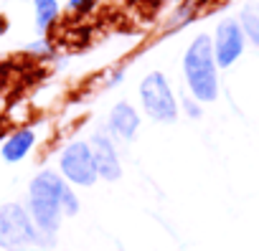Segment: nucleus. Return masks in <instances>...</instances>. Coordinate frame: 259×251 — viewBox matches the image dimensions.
Segmentation results:
<instances>
[{
  "label": "nucleus",
  "instance_id": "f257e3e1",
  "mask_svg": "<svg viewBox=\"0 0 259 251\" xmlns=\"http://www.w3.org/2000/svg\"><path fill=\"white\" fill-rule=\"evenodd\" d=\"M26 208H28L36 228L44 236L56 238V233L61 228V218L79 213V198L71 190V183L64 180L61 173L41 170L28 185Z\"/></svg>",
  "mask_w": 259,
  "mask_h": 251
},
{
  "label": "nucleus",
  "instance_id": "f03ea898",
  "mask_svg": "<svg viewBox=\"0 0 259 251\" xmlns=\"http://www.w3.org/2000/svg\"><path fill=\"white\" fill-rule=\"evenodd\" d=\"M183 76L196 102L208 104L219 99V66H216L213 43L208 33H198L191 41L183 56Z\"/></svg>",
  "mask_w": 259,
  "mask_h": 251
},
{
  "label": "nucleus",
  "instance_id": "7ed1b4c3",
  "mask_svg": "<svg viewBox=\"0 0 259 251\" xmlns=\"http://www.w3.org/2000/svg\"><path fill=\"white\" fill-rule=\"evenodd\" d=\"M54 238L44 236L28 208L21 203H3L0 206V248L3 251H31V248H49Z\"/></svg>",
  "mask_w": 259,
  "mask_h": 251
},
{
  "label": "nucleus",
  "instance_id": "20e7f679",
  "mask_svg": "<svg viewBox=\"0 0 259 251\" xmlns=\"http://www.w3.org/2000/svg\"><path fill=\"white\" fill-rule=\"evenodd\" d=\"M140 102H143V109L148 112V117L155 122L170 124L178 119V102L173 96V89H170L165 74H160V71H153L143 79Z\"/></svg>",
  "mask_w": 259,
  "mask_h": 251
},
{
  "label": "nucleus",
  "instance_id": "39448f33",
  "mask_svg": "<svg viewBox=\"0 0 259 251\" xmlns=\"http://www.w3.org/2000/svg\"><path fill=\"white\" fill-rule=\"evenodd\" d=\"M59 170L64 175V180H69L71 185H81L89 188L97 183V165H94V155L87 140H74L69 142L61 155H59Z\"/></svg>",
  "mask_w": 259,
  "mask_h": 251
},
{
  "label": "nucleus",
  "instance_id": "423d86ee",
  "mask_svg": "<svg viewBox=\"0 0 259 251\" xmlns=\"http://www.w3.org/2000/svg\"><path fill=\"white\" fill-rule=\"evenodd\" d=\"M211 43H213V56H216V66L219 69H229L239 61V56L244 54L246 48V36H244V28L239 23V18H224L213 36H211Z\"/></svg>",
  "mask_w": 259,
  "mask_h": 251
},
{
  "label": "nucleus",
  "instance_id": "0eeeda50",
  "mask_svg": "<svg viewBox=\"0 0 259 251\" xmlns=\"http://www.w3.org/2000/svg\"><path fill=\"white\" fill-rule=\"evenodd\" d=\"M89 147H92V155H94V165H97V175L102 180H119L122 175V165H119V155H117V147H114V140L109 132L99 130L89 137Z\"/></svg>",
  "mask_w": 259,
  "mask_h": 251
},
{
  "label": "nucleus",
  "instance_id": "6e6552de",
  "mask_svg": "<svg viewBox=\"0 0 259 251\" xmlns=\"http://www.w3.org/2000/svg\"><path fill=\"white\" fill-rule=\"evenodd\" d=\"M140 130V114L135 112V107L130 102H117L109 112L107 119V132L112 137H119L124 142H130Z\"/></svg>",
  "mask_w": 259,
  "mask_h": 251
},
{
  "label": "nucleus",
  "instance_id": "1a4fd4ad",
  "mask_svg": "<svg viewBox=\"0 0 259 251\" xmlns=\"http://www.w3.org/2000/svg\"><path fill=\"white\" fill-rule=\"evenodd\" d=\"M36 145V132L31 127H21L16 132H11L0 147V155H3L6 163H21Z\"/></svg>",
  "mask_w": 259,
  "mask_h": 251
},
{
  "label": "nucleus",
  "instance_id": "9d476101",
  "mask_svg": "<svg viewBox=\"0 0 259 251\" xmlns=\"http://www.w3.org/2000/svg\"><path fill=\"white\" fill-rule=\"evenodd\" d=\"M33 11H36V28L38 33H46L56 21H59V0H33Z\"/></svg>",
  "mask_w": 259,
  "mask_h": 251
},
{
  "label": "nucleus",
  "instance_id": "9b49d317",
  "mask_svg": "<svg viewBox=\"0 0 259 251\" xmlns=\"http://www.w3.org/2000/svg\"><path fill=\"white\" fill-rule=\"evenodd\" d=\"M239 23H241V28H244L246 41L259 48V11L251 8V6H244L241 13H239Z\"/></svg>",
  "mask_w": 259,
  "mask_h": 251
},
{
  "label": "nucleus",
  "instance_id": "f8f14e48",
  "mask_svg": "<svg viewBox=\"0 0 259 251\" xmlns=\"http://www.w3.org/2000/svg\"><path fill=\"white\" fill-rule=\"evenodd\" d=\"M94 6H97V0H69V11L76 13V16H87V13H92Z\"/></svg>",
  "mask_w": 259,
  "mask_h": 251
},
{
  "label": "nucleus",
  "instance_id": "ddd939ff",
  "mask_svg": "<svg viewBox=\"0 0 259 251\" xmlns=\"http://www.w3.org/2000/svg\"><path fill=\"white\" fill-rule=\"evenodd\" d=\"M181 107H183V112H186L191 119H198V117L203 114V109H201V102H196L193 96H183Z\"/></svg>",
  "mask_w": 259,
  "mask_h": 251
},
{
  "label": "nucleus",
  "instance_id": "4468645a",
  "mask_svg": "<svg viewBox=\"0 0 259 251\" xmlns=\"http://www.w3.org/2000/svg\"><path fill=\"white\" fill-rule=\"evenodd\" d=\"M256 11H259V8H256Z\"/></svg>",
  "mask_w": 259,
  "mask_h": 251
}]
</instances>
